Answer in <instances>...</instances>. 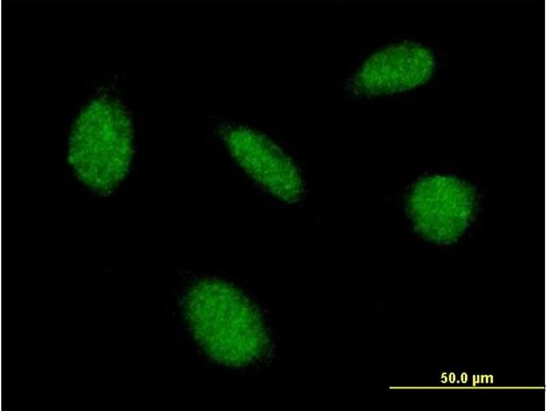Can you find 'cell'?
Listing matches in <instances>:
<instances>
[{"instance_id": "2", "label": "cell", "mask_w": 548, "mask_h": 411, "mask_svg": "<svg viewBox=\"0 0 548 411\" xmlns=\"http://www.w3.org/2000/svg\"><path fill=\"white\" fill-rule=\"evenodd\" d=\"M134 155L133 124L121 102L101 97L82 109L69 133L66 157L86 189L102 197L113 195L128 177Z\"/></svg>"}, {"instance_id": "1", "label": "cell", "mask_w": 548, "mask_h": 411, "mask_svg": "<svg viewBox=\"0 0 548 411\" xmlns=\"http://www.w3.org/2000/svg\"><path fill=\"white\" fill-rule=\"evenodd\" d=\"M184 309L195 340L214 361L241 367L265 352L268 339L260 314L231 284L199 280L186 294Z\"/></svg>"}, {"instance_id": "5", "label": "cell", "mask_w": 548, "mask_h": 411, "mask_svg": "<svg viewBox=\"0 0 548 411\" xmlns=\"http://www.w3.org/2000/svg\"><path fill=\"white\" fill-rule=\"evenodd\" d=\"M434 68V56L426 47L403 42L371 56L356 75L354 84L368 95L401 92L426 83Z\"/></svg>"}, {"instance_id": "4", "label": "cell", "mask_w": 548, "mask_h": 411, "mask_svg": "<svg viewBox=\"0 0 548 411\" xmlns=\"http://www.w3.org/2000/svg\"><path fill=\"white\" fill-rule=\"evenodd\" d=\"M223 136L237 163L269 192L289 203L301 198L303 187L299 170L271 140L240 125L225 128Z\"/></svg>"}, {"instance_id": "3", "label": "cell", "mask_w": 548, "mask_h": 411, "mask_svg": "<svg viewBox=\"0 0 548 411\" xmlns=\"http://www.w3.org/2000/svg\"><path fill=\"white\" fill-rule=\"evenodd\" d=\"M474 207L471 186L447 175L421 179L408 201V212L417 231L440 243L451 242L460 236L470 223Z\"/></svg>"}]
</instances>
